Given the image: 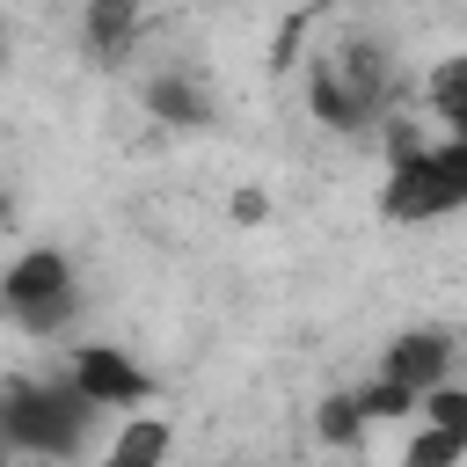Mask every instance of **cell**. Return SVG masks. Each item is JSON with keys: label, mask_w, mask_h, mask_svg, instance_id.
I'll return each mask as SVG.
<instances>
[{"label": "cell", "mask_w": 467, "mask_h": 467, "mask_svg": "<svg viewBox=\"0 0 467 467\" xmlns=\"http://www.w3.org/2000/svg\"><path fill=\"white\" fill-rule=\"evenodd\" d=\"M95 409L66 379H7L0 387V460H80Z\"/></svg>", "instance_id": "cell-1"}, {"label": "cell", "mask_w": 467, "mask_h": 467, "mask_svg": "<svg viewBox=\"0 0 467 467\" xmlns=\"http://www.w3.org/2000/svg\"><path fill=\"white\" fill-rule=\"evenodd\" d=\"M73 314H80V270H73L66 248L36 241V248H22V255L0 263V321L15 336L51 343V336L73 328Z\"/></svg>", "instance_id": "cell-2"}, {"label": "cell", "mask_w": 467, "mask_h": 467, "mask_svg": "<svg viewBox=\"0 0 467 467\" xmlns=\"http://www.w3.org/2000/svg\"><path fill=\"white\" fill-rule=\"evenodd\" d=\"M467 204V131H438L423 153L394 161L387 168V190H379V212L394 226H416V219H445Z\"/></svg>", "instance_id": "cell-3"}, {"label": "cell", "mask_w": 467, "mask_h": 467, "mask_svg": "<svg viewBox=\"0 0 467 467\" xmlns=\"http://www.w3.org/2000/svg\"><path fill=\"white\" fill-rule=\"evenodd\" d=\"M66 387H73L95 416H131V409H146V401L161 394V379H153L131 350H117V343H73V350H66Z\"/></svg>", "instance_id": "cell-4"}, {"label": "cell", "mask_w": 467, "mask_h": 467, "mask_svg": "<svg viewBox=\"0 0 467 467\" xmlns=\"http://www.w3.org/2000/svg\"><path fill=\"white\" fill-rule=\"evenodd\" d=\"M306 117H314L321 131H336V139H372V109L343 88V73L328 66V51L306 58Z\"/></svg>", "instance_id": "cell-5"}, {"label": "cell", "mask_w": 467, "mask_h": 467, "mask_svg": "<svg viewBox=\"0 0 467 467\" xmlns=\"http://www.w3.org/2000/svg\"><path fill=\"white\" fill-rule=\"evenodd\" d=\"M139 102H146V117L168 124V131H204V124H212V95H204L197 73H182V66L146 73V80H139Z\"/></svg>", "instance_id": "cell-6"}, {"label": "cell", "mask_w": 467, "mask_h": 467, "mask_svg": "<svg viewBox=\"0 0 467 467\" xmlns=\"http://www.w3.org/2000/svg\"><path fill=\"white\" fill-rule=\"evenodd\" d=\"M452 358H460V350H452V336H445V328H401V336L379 350V372L423 394V387H438V379L452 372Z\"/></svg>", "instance_id": "cell-7"}, {"label": "cell", "mask_w": 467, "mask_h": 467, "mask_svg": "<svg viewBox=\"0 0 467 467\" xmlns=\"http://www.w3.org/2000/svg\"><path fill=\"white\" fill-rule=\"evenodd\" d=\"M139 22H146V0H88V7H80V44H88V58H95V66L131 58Z\"/></svg>", "instance_id": "cell-8"}, {"label": "cell", "mask_w": 467, "mask_h": 467, "mask_svg": "<svg viewBox=\"0 0 467 467\" xmlns=\"http://www.w3.org/2000/svg\"><path fill=\"white\" fill-rule=\"evenodd\" d=\"M423 109L438 117V131H467V51H445L423 73Z\"/></svg>", "instance_id": "cell-9"}, {"label": "cell", "mask_w": 467, "mask_h": 467, "mask_svg": "<svg viewBox=\"0 0 467 467\" xmlns=\"http://www.w3.org/2000/svg\"><path fill=\"white\" fill-rule=\"evenodd\" d=\"M102 452H109L117 467H146V460H168V452H175V431H168L161 416H139V409H131V423H117Z\"/></svg>", "instance_id": "cell-10"}, {"label": "cell", "mask_w": 467, "mask_h": 467, "mask_svg": "<svg viewBox=\"0 0 467 467\" xmlns=\"http://www.w3.org/2000/svg\"><path fill=\"white\" fill-rule=\"evenodd\" d=\"M350 394H358L365 431H379V423H409V416H416V387H401V379H387V372H372V379L350 387Z\"/></svg>", "instance_id": "cell-11"}, {"label": "cell", "mask_w": 467, "mask_h": 467, "mask_svg": "<svg viewBox=\"0 0 467 467\" xmlns=\"http://www.w3.org/2000/svg\"><path fill=\"white\" fill-rule=\"evenodd\" d=\"M314 438L328 445V452H358L372 431H365V416H358V394L343 387V394H328L321 409H314Z\"/></svg>", "instance_id": "cell-12"}, {"label": "cell", "mask_w": 467, "mask_h": 467, "mask_svg": "<svg viewBox=\"0 0 467 467\" xmlns=\"http://www.w3.org/2000/svg\"><path fill=\"white\" fill-rule=\"evenodd\" d=\"M401 460H409V467H452V460H467V438L445 431V423L409 416V431H401Z\"/></svg>", "instance_id": "cell-13"}, {"label": "cell", "mask_w": 467, "mask_h": 467, "mask_svg": "<svg viewBox=\"0 0 467 467\" xmlns=\"http://www.w3.org/2000/svg\"><path fill=\"white\" fill-rule=\"evenodd\" d=\"M416 416H423V423H445V431H460V438H467V387L445 372L438 387H423V394H416Z\"/></svg>", "instance_id": "cell-14"}, {"label": "cell", "mask_w": 467, "mask_h": 467, "mask_svg": "<svg viewBox=\"0 0 467 467\" xmlns=\"http://www.w3.org/2000/svg\"><path fill=\"white\" fill-rule=\"evenodd\" d=\"M226 219H234V226H241V234H255V226H263V219H270V197H263V190H255V182H241V190H234V197H226Z\"/></svg>", "instance_id": "cell-15"}, {"label": "cell", "mask_w": 467, "mask_h": 467, "mask_svg": "<svg viewBox=\"0 0 467 467\" xmlns=\"http://www.w3.org/2000/svg\"><path fill=\"white\" fill-rule=\"evenodd\" d=\"M0 66H7V36H0Z\"/></svg>", "instance_id": "cell-16"}]
</instances>
